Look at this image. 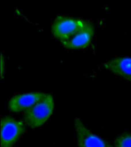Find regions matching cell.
Segmentation results:
<instances>
[{
    "label": "cell",
    "mask_w": 131,
    "mask_h": 147,
    "mask_svg": "<svg viewBox=\"0 0 131 147\" xmlns=\"http://www.w3.org/2000/svg\"><path fill=\"white\" fill-rule=\"evenodd\" d=\"M103 68L115 75L131 82V57L114 58L104 63Z\"/></svg>",
    "instance_id": "obj_7"
},
{
    "label": "cell",
    "mask_w": 131,
    "mask_h": 147,
    "mask_svg": "<svg viewBox=\"0 0 131 147\" xmlns=\"http://www.w3.org/2000/svg\"><path fill=\"white\" fill-rule=\"evenodd\" d=\"M4 57L3 56H1V69H0V70H1V78L3 79V76H4Z\"/></svg>",
    "instance_id": "obj_9"
},
{
    "label": "cell",
    "mask_w": 131,
    "mask_h": 147,
    "mask_svg": "<svg viewBox=\"0 0 131 147\" xmlns=\"http://www.w3.org/2000/svg\"><path fill=\"white\" fill-rule=\"evenodd\" d=\"M94 34L92 24L87 21L83 28L68 40L61 41V44L67 49L77 50L88 47L91 42Z\"/></svg>",
    "instance_id": "obj_6"
},
{
    "label": "cell",
    "mask_w": 131,
    "mask_h": 147,
    "mask_svg": "<svg viewBox=\"0 0 131 147\" xmlns=\"http://www.w3.org/2000/svg\"><path fill=\"white\" fill-rule=\"evenodd\" d=\"M54 109L53 97L51 94L45 96L35 105L24 111V121L31 128L43 125L52 115Z\"/></svg>",
    "instance_id": "obj_1"
},
{
    "label": "cell",
    "mask_w": 131,
    "mask_h": 147,
    "mask_svg": "<svg viewBox=\"0 0 131 147\" xmlns=\"http://www.w3.org/2000/svg\"><path fill=\"white\" fill-rule=\"evenodd\" d=\"M114 147H131V133L121 134L115 140Z\"/></svg>",
    "instance_id": "obj_8"
},
{
    "label": "cell",
    "mask_w": 131,
    "mask_h": 147,
    "mask_svg": "<svg viewBox=\"0 0 131 147\" xmlns=\"http://www.w3.org/2000/svg\"><path fill=\"white\" fill-rule=\"evenodd\" d=\"M86 22V21L78 18L58 16L53 23L52 33L60 42L68 40L81 31Z\"/></svg>",
    "instance_id": "obj_2"
},
{
    "label": "cell",
    "mask_w": 131,
    "mask_h": 147,
    "mask_svg": "<svg viewBox=\"0 0 131 147\" xmlns=\"http://www.w3.org/2000/svg\"><path fill=\"white\" fill-rule=\"evenodd\" d=\"M45 94L43 92H30L15 95L12 97L8 103L9 109L12 112H21L35 105Z\"/></svg>",
    "instance_id": "obj_5"
},
{
    "label": "cell",
    "mask_w": 131,
    "mask_h": 147,
    "mask_svg": "<svg viewBox=\"0 0 131 147\" xmlns=\"http://www.w3.org/2000/svg\"><path fill=\"white\" fill-rule=\"evenodd\" d=\"M74 123L79 147H113L90 131L79 118L75 117Z\"/></svg>",
    "instance_id": "obj_4"
},
{
    "label": "cell",
    "mask_w": 131,
    "mask_h": 147,
    "mask_svg": "<svg viewBox=\"0 0 131 147\" xmlns=\"http://www.w3.org/2000/svg\"><path fill=\"white\" fill-rule=\"evenodd\" d=\"M26 130L23 121L10 116L1 119V147H12L20 139Z\"/></svg>",
    "instance_id": "obj_3"
}]
</instances>
